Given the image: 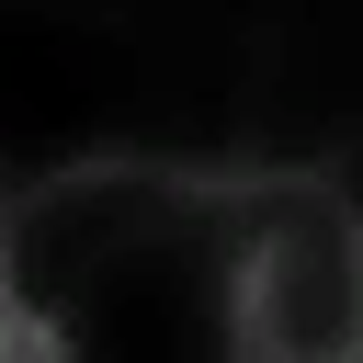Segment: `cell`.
Listing matches in <instances>:
<instances>
[{"label":"cell","instance_id":"1","mask_svg":"<svg viewBox=\"0 0 363 363\" xmlns=\"http://www.w3.org/2000/svg\"><path fill=\"white\" fill-rule=\"evenodd\" d=\"M250 238L261 182H182L113 159L11 204V318L57 363H250Z\"/></svg>","mask_w":363,"mask_h":363},{"label":"cell","instance_id":"2","mask_svg":"<svg viewBox=\"0 0 363 363\" xmlns=\"http://www.w3.org/2000/svg\"><path fill=\"white\" fill-rule=\"evenodd\" d=\"M250 363H363V216L329 182H261Z\"/></svg>","mask_w":363,"mask_h":363}]
</instances>
